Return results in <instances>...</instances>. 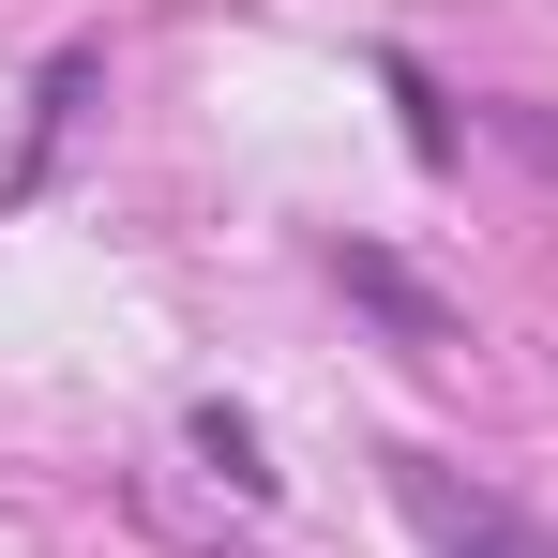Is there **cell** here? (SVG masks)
Masks as SVG:
<instances>
[{"label":"cell","mask_w":558,"mask_h":558,"mask_svg":"<svg viewBox=\"0 0 558 558\" xmlns=\"http://www.w3.org/2000/svg\"><path fill=\"white\" fill-rule=\"evenodd\" d=\"M377 468H392V513H408L438 558H558L498 483H468V468H438V453H377Z\"/></svg>","instance_id":"cell-1"},{"label":"cell","mask_w":558,"mask_h":558,"mask_svg":"<svg viewBox=\"0 0 558 558\" xmlns=\"http://www.w3.org/2000/svg\"><path fill=\"white\" fill-rule=\"evenodd\" d=\"M332 272H348V302H377V317H392V332H408V348H453V317H438V302H423V287L392 272V257H377V242H332Z\"/></svg>","instance_id":"cell-2"},{"label":"cell","mask_w":558,"mask_h":558,"mask_svg":"<svg viewBox=\"0 0 558 558\" xmlns=\"http://www.w3.org/2000/svg\"><path fill=\"white\" fill-rule=\"evenodd\" d=\"M196 453L227 468L242 498H272V453H257V423H242V408H196Z\"/></svg>","instance_id":"cell-3"},{"label":"cell","mask_w":558,"mask_h":558,"mask_svg":"<svg viewBox=\"0 0 558 558\" xmlns=\"http://www.w3.org/2000/svg\"><path fill=\"white\" fill-rule=\"evenodd\" d=\"M392 106H408V151H423V167H453V106L423 92V76H408V61H392Z\"/></svg>","instance_id":"cell-4"}]
</instances>
